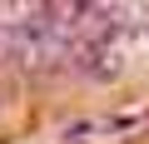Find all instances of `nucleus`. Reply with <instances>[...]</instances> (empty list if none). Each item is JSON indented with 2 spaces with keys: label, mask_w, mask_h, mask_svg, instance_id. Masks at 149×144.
<instances>
[{
  "label": "nucleus",
  "mask_w": 149,
  "mask_h": 144,
  "mask_svg": "<svg viewBox=\"0 0 149 144\" xmlns=\"http://www.w3.org/2000/svg\"><path fill=\"white\" fill-rule=\"evenodd\" d=\"M134 45H144V50H149V20H144V25L134 30Z\"/></svg>",
  "instance_id": "1"
}]
</instances>
